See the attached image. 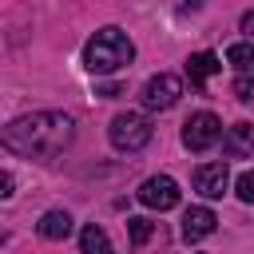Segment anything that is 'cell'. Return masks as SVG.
I'll return each mask as SVG.
<instances>
[{
  "label": "cell",
  "instance_id": "obj_5",
  "mask_svg": "<svg viewBox=\"0 0 254 254\" xmlns=\"http://www.w3.org/2000/svg\"><path fill=\"white\" fill-rule=\"evenodd\" d=\"M179 95H183V79L171 75V71H159V75H151L143 83V95L139 99H143L147 111H167V107L179 103Z\"/></svg>",
  "mask_w": 254,
  "mask_h": 254
},
{
  "label": "cell",
  "instance_id": "obj_11",
  "mask_svg": "<svg viewBox=\"0 0 254 254\" xmlns=\"http://www.w3.org/2000/svg\"><path fill=\"white\" fill-rule=\"evenodd\" d=\"M218 67H222V64H218V56H214V52H194V56L187 60V79H190L194 87H202Z\"/></svg>",
  "mask_w": 254,
  "mask_h": 254
},
{
  "label": "cell",
  "instance_id": "obj_15",
  "mask_svg": "<svg viewBox=\"0 0 254 254\" xmlns=\"http://www.w3.org/2000/svg\"><path fill=\"white\" fill-rule=\"evenodd\" d=\"M230 91H234V99H242V103H254V79L242 71L234 83H230Z\"/></svg>",
  "mask_w": 254,
  "mask_h": 254
},
{
  "label": "cell",
  "instance_id": "obj_6",
  "mask_svg": "<svg viewBox=\"0 0 254 254\" xmlns=\"http://www.w3.org/2000/svg\"><path fill=\"white\" fill-rule=\"evenodd\" d=\"M135 194H139V202L151 206V210H171V206H179V183H175L171 175H151V179H143V187H139Z\"/></svg>",
  "mask_w": 254,
  "mask_h": 254
},
{
  "label": "cell",
  "instance_id": "obj_13",
  "mask_svg": "<svg viewBox=\"0 0 254 254\" xmlns=\"http://www.w3.org/2000/svg\"><path fill=\"white\" fill-rule=\"evenodd\" d=\"M226 64H234L238 71H250L254 67V40H238L226 48Z\"/></svg>",
  "mask_w": 254,
  "mask_h": 254
},
{
  "label": "cell",
  "instance_id": "obj_17",
  "mask_svg": "<svg viewBox=\"0 0 254 254\" xmlns=\"http://www.w3.org/2000/svg\"><path fill=\"white\" fill-rule=\"evenodd\" d=\"M95 95H103V99H115V95H119V83H103V87H95Z\"/></svg>",
  "mask_w": 254,
  "mask_h": 254
},
{
  "label": "cell",
  "instance_id": "obj_14",
  "mask_svg": "<svg viewBox=\"0 0 254 254\" xmlns=\"http://www.w3.org/2000/svg\"><path fill=\"white\" fill-rule=\"evenodd\" d=\"M127 234H131V246H143V242L155 234V226H151L147 218H127Z\"/></svg>",
  "mask_w": 254,
  "mask_h": 254
},
{
  "label": "cell",
  "instance_id": "obj_2",
  "mask_svg": "<svg viewBox=\"0 0 254 254\" xmlns=\"http://www.w3.org/2000/svg\"><path fill=\"white\" fill-rule=\"evenodd\" d=\"M131 60H135V44H131L127 32L115 28V24L99 28V32L83 44V67H87L91 75H111V71L127 67Z\"/></svg>",
  "mask_w": 254,
  "mask_h": 254
},
{
  "label": "cell",
  "instance_id": "obj_8",
  "mask_svg": "<svg viewBox=\"0 0 254 254\" xmlns=\"http://www.w3.org/2000/svg\"><path fill=\"white\" fill-rule=\"evenodd\" d=\"M214 226H218V218L210 206H190L183 214V238L187 242H202L206 234H214Z\"/></svg>",
  "mask_w": 254,
  "mask_h": 254
},
{
  "label": "cell",
  "instance_id": "obj_7",
  "mask_svg": "<svg viewBox=\"0 0 254 254\" xmlns=\"http://www.w3.org/2000/svg\"><path fill=\"white\" fill-rule=\"evenodd\" d=\"M226 187H230V171H226V163H202V167L194 171V190H198L202 198H222Z\"/></svg>",
  "mask_w": 254,
  "mask_h": 254
},
{
  "label": "cell",
  "instance_id": "obj_16",
  "mask_svg": "<svg viewBox=\"0 0 254 254\" xmlns=\"http://www.w3.org/2000/svg\"><path fill=\"white\" fill-rule=\"evenodd\" d=\"M234 190H238V198H242V202H250V206H254V171H242V175H238V183H234Z\"/></svg>",
  "mask_w": 254,
  "mask_h": 254
},
{
  "label": "cell",
  "instance_id": "obj_12",
  "mask_svg": "<svg viewBox=\"0 0 254 254\" xmlns=\"http://www.w3.org/2000/svg\"><path fill=\"white\" fill-rule=\"evenodd\" d=\"M79 254H115V250H111L107 230H103V226H95V222H87V226L79 230Z\"/></svg>",
  "mask_w": 254,
  "mask_h": 254
},
{
  "label": "cell",
  "instance_id": "obj_9",
  "mask_svg": "<svg viewBox=\"0 0 254 254\" xmlns=\"http://www.w3.org/2000/svg\"><path fill=\"white\" fill-rule=\"evenodd\" d=\"M36 230H40V238H48V242H64V238L71 234V214H67V210H48V214L36 222Z\"/></svg>",
  "mask_w": 254,
  "mask_h": 254
},
{
  "label": "cell",
  "instance_id": "obj_10",
  "mask_svg": "<svg viewBox=\"0 0 254 254\" xmlns=\"http://www.w3.org/2000/svg\"><path fill=\"white\" fill-rule=\"evenodd\" d=\"M226 155H230V159L254 155V123H234V127L226 131Z\"/></svg>",
  "mask_w": 254,
  "mask_h": 254
},
{
  "label": "cell",
  "instance_id": "obj_19",
  "mask_svg": "<svg viewBox=\"0 0 254 254\" xmlns=\"http://www.w3.org/2000/svg\"><path fill=\"white\" fill-rule=\"evenodd\" d=\"M242 32H246V36H250V40H254V8H250V12H246V16H242Z\"/></svg>",
  "mask_w": 254,
  "mask_h": 254
},
{
  "label": "cell",
  "instance_id": "obj_1",
  "mask_svg": "<svg viewBox=\"0 0 254 254\" xmlns=\"http://www.w3.org/2000/svg\"><path fill=\"white\" fill-rule=\"evenodd\" d=\"M75 139V119L67 111H32V115H20L4 127L0 143L20 155V159H56L71 147Z\"/></svg>",
  "mask_w": 254,
  "mask_h": 254
},
{
  "label": "cell",
  "instance_id": "obj_4",
  "mask_svg": "<svg viewBox=\"0 0 254 254\" xmlns=\"http://www.w3.org/2000/svg\"><path fill=\"white\" fill-rule=\"evenodd\" d=\"M222 139V123L214 111H194L187 123H183V147L187 151H206Z\"/></svg>",
  "mask_w": 254,
  "mask_h": 254
},
{
  "label": "cell",
  "instance_id": "obj_3",
  "mask_svg": "<svg viewBox=\"0 0 254 254\" xmlns=\"http://www.w3.org/2000/svg\"><path fill=\"white\" fill-rule=\"evenodd\" d=\"M151 135H155V127H151V119H147L143 111H123V115H115L111 127H107L111 147H115V151H127V155L143 151V147L151 143Z\"/></svg>",
  "mask_w": 254,
  "mask_h": 254
},
{
  "label": "cell",
  "instance_id": "obj_18",
  "mask_svg": "<svg viewBox=\"0 0 254 254\" xmlns=\"http://www.w3.org/2000/svg\"><path fill=\"white\" fill-rule=\"evenodd\" d=\"M0 198H12V175L8 171L0 175Z\"/></svg>",
  "mask_w": 254,
  "mask_h": 254
}]
</instances>
